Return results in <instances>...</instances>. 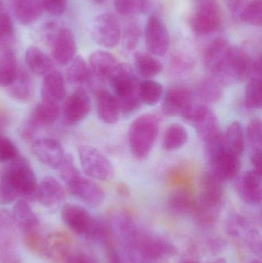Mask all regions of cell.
<instances>
[{"label": "cell", "mask_w": 262, "mask_h": 263, "mask_svg": "<svg viewBox=\"0 0 262 263\" xmlns=\"http://www.w3.org/2000/svg\"><path fill=\"white\" fill-rule=\"evenodd\" d=\"M0 185L12 190L18 197L33 201L36 199V177L26 159L17 156L6 162L0 172Z\"/></svg>", "instance_id": "6da1fadb"}, {"label": "cell", "mask_w": 262, "mask_h": 263, "mask_svg": "<svg viewBox=\"0 0 262 263\" xmlns=\"http://www.w3.org/2000/svg\"><path fill=\"white\" fill-rule=\"evenodd\" d=\"M109 83L118 100L121 114L130 115L140 109L143 103L138 95L139 81L129 64L120 63Z\"/></svg>", "instance_id": "7a4b0ae2"}, {"label": "cell", "mask_w": 262, "mask_h": 263, "mask_svg": "<svg viewBox=\"0 0 262 263\" xmlns=\"http://www.w3.org/2000/svg\"><path fill=\"white\" fill-rule=\"evenodd\" d=\"M160 117L146 114L137 117L128 133L129 147L134 157L144 160L150 155L160 128Z\"/></svg>", "instance_id": "3957f363"}, {"label": "cell", "mask_w": 262, "mask_h": 263, "mask_svg": "<svg viewBox=\"0 0 262 263\" xmlns=\"http://www.w3.org/2000/svg\"><path fill=\"white\" fill-rule=\"evenodd\" d=\"M78 157L83 171L89 177L100 181H109L114 177L115 168L112 162L95 147L80 145Z\"/></svg>", "instance_id": "277c9868"}, {"label": "cell", "mask_w": 262, "mask_h": 263, "mask_svg": "<svg viewBox=\"0 0 262 263\" xmlns=\"http://www.w3.org/2000/svg\"><path fill=\"white\" fill-rule=\"evenodd\" d=\"M135 254L146 262L158 260L165 256H172L177 249L172 242L163 238L138 231L135 244Z\"/></svg>", "instance_id": "5b68a950"}, {"label": "cell", "mask_w": 262, "mask_h": 263, "mask_svg": "<svg viewBox=\"0 0 262 263\" xmlns=\"http://www.w3.org/2000/svg\"><path fill=\"white\" fill-rule=\"evenodd\" d=\"M232 48L226 39L217 38L205 49V66L221 83L229 66Z\"/></svg>", "instance_id": "8992f818"}, {"label": "cell", "mask_w": 262, "mask_h": 263, "mask_svg": "<svg viewBox=\"0 0 262 263\" xmlns=\"http://www.w3.org/2000/svg\"><path fill=\"white\" fill-rule=\"evenodd\" d=\"M0 262L20 263L17 228L7 210H0Z\"/></svg>", "instance_id": "52a82bcc"}, {"label": "cell", "mask_w": 262, "mask_h": 263, "mask_svg": "<svg viewBox=\"0 0 262 263\" xmlns=\"http://www.w3.org/2000/svg\"><path fill=\"white\" fill-rule=\"evenodd\" d=\"M122 29L116 15L106 12L98 15L92 25V36L94 41L105 48H113L121 40Z\"/></svg>", "instance_id": "ba28073f"}, {"label": "cell", "mask_w": 262, "mask_h": 263, "mask_svg": "<svg viewBox=\"0 0 262 263\" xmlns=\"http://www.w3.org/2000/svg\"><path fill=\"white\" fill-rule=\"evenodd\" d=\"M223 23L221 7L215 0L201 5L191 20L192 30L198 35H206L216 32Z\"/></svg>", "instance_id": "9c48e42d"}, {"label": "cell", "mask_w": 262, "mask_h": 263, "mask_svg": "<svg viewBox=\"0 0 262 263\" xmlns=\"http://www.w3.org/2000/svg\"><path fill=\"white\" fill-rule=\"evenodd\" d=\"M92 109L90 97L83 86H78L65 101L63 120L68 126L78 124L86 118Z\"/></svg>", "instance_id": "30bf717a"}, {"label": "cell", "mask_w": 262, "mask_h": 263, "mask_svg": "<svg viewBox=\"0 0 262 263\" xmlns=\"http://www.w3.org/2000/svg\"><path fill=\"white\" fill-rule=\"evenodd\" d=\"M69 193L90 207L99 206L105 199V193L100 185L91 179L77 173L66 183Z\"/></svg>", "instance_id": "8fae6325"}, {"label": "cell", "mask_w": 262, "mask_h": 263, "mask_svg": "<svg viewBox=\"0 0 262 263\" xmlns=\"http://www.w3.org/2000/svg\"><path fill=\"white\" fill-rule=\"evenodd\" d=\"M145 42L149 53L157 57L166 55L170 44L169 31L157 15H152L145 29Z\"/></svg>", "instance_id": "7c38bea8"}, {"label": "cell", "mask_w": 262, "mask_h": 263, "mask_svg": "<svg viewBox=\"0 0 262 263\" xmlns=\"http://www.w3.org/2000/svg\"><path fill=\"white\" fill-rule=\"evenodd\" d=\"M72 250V239L63 232L46 235L41 257L56 263H64Z\"/></svg>", "instance_id": "4fadbf2b"}, {"label": "cell", "mask_w": 262, "mask_h": 263, "mask_svg": "<svg viewBox=\"0 0 262 263\" xmlns=\"http://www.w3.org/2000/svg\"><path fill=\"white\" fill-rule=\"evenodd\" d=\"M32 153L42 163L53 170L59 168L65 157L61 144L55 139L47 138L34 141Z\"/></svg>", "instance_id": "5bb4252c"}, {"label": "cell", "mask_w": 262, "mask_h": 263, "mask_svg": "<svg viewBox=\"0 0 262 263\" xmlns=\"http://www.w3.org/2000/svg\"><path fill=\"white\" fill-rule=\"evenodd\" d=\"M262 175L255 170L243 173L235 183L237 193L246 203L251 205L261 204L262 197Z\"/></svg>", "instance_id": "9a60e30c"}, {"label": "cell", "mask_w": 262, "mask_h": 263, "mask_svg": "<svg viewBox=\"0 0 262 263\" xmlns=\"http://www.w3.org/2000/svg\"><path fill=\"white\" fill-rule=\"evenodd\" d=\"M77 46L73 32L69 28H62L55 36L52 57L60 66H69L76 57Z\"/></svg>", "instance_id": "2e32d148"}, {"label": "cell", "mask_w": 262, "mask_h": 263, "mask_svg": "<svg viewBox=\"0 0 262 263\" xmlns=\"http://www.w3.org/2000/svg\"><path fill=\"white\" fill-rule=\"evenodd\" d=\"M119 64L118 60L106 51H95L89 57V66L92 77L101 81L109 82Z\"/></svg>", "instance_id": "e0dca14e"}, {"label": "cell", "mask_w": 262, "mask_h": 263, "mask_svg": "<svg viewBox=\"0 0 262 263\" xmlns=\"http://www.w3.org/2000/svg\"><path fill=\"white\" fill-rule=\"evenodd\" d=\"M193 98V95L187 88L181 86H172L164 94L162 110L167 117L181 115L183 109Z\"/></svg>", "instance_id": "ac0fdd59"}, {"label": "cell", "mask_w": 262, "mask_h": 263, "mask_svg": "<svg viewBox=\"0 0 262 263\" xmlns=\"http://www.w3.org/2000/svg\"><path fill=\"white\" fill-rule=\"evenodd\" d=\"M95 106L97 115L103 123L115 124L121 115L118 100L114 94L106 89L98 88L95 90Z\"/></svg>", "instance_id": "d6986e66"}, {"label": "cell", "mask_w": 262, "mask_h": 263, "mask_svg": "<svg viewBox=\"0 0 262 263\" xmlns=\"http://www.w3.org/2000/svg\"><path fill=\"white\" fill-rule=\"evenodd\" d=\"M61 217L66 227L78 235L86 234L92 220V216L85 207L73 203L63 207Z\"/></svg>", "instance_id": "ffe728a7"}, {"label": "cell", "mask_w": 262, "mask_h": 263, "mask_svg": "<svg viewBox=\"0 0 262 263\" xmlns=\"http://www.w3.org/2000/svg\"><path fill=\"white\" fill-rule=\"evenodd\" d=\"M66 199V191L55 178L47 176L38 184L36 200L47 208L56 206Z\"/></svg>", "instance_id": "44dd1931"}, {"label": "cell", "mask_w": 262, "mask_h": 263, "mask_svg": "<svg viewBox=\"0 0 262 263\" xmlns=\"http://www.w3.org/2000/svg\"><path fill=\"white\" fill-rule=\"evenodd\" d=\"M226 181L215 171L209 167L201 177L199 198L212 202H221L223 200Z\"/></svg>", "instance_id": "7402d4cb"}, {"label": "cell", "mask_w": 262, "mask_h": 263, "mask_svg": "<svg viewBox=\"0 0 262 263\" xmlns=\"http://www.w3.org/2000/svg\"><path fill=\"white\" fill-rule=\"evenodd\" d=\"M221 208L223 202H212L198 198L192 215L198 227L203 229H210L218 222Z\"/></svg>", "instance_id": "603a6c76"}, {"label": "cell", "mask_w": 262, "mask_h": 263, "mask_svg": "<svg viewBox=\"0 0 262 263\" xmlns=\"http://www.w3.org/2000/svg\"><path fill=\"white\" fill-rule=\"evenodd\" d=\"M12 216L17 230L23 233L39 229V220L26 199L16 201L12 210Z\"/></svg>", "instance_id": "cb8c5ba5"}, {"label": "cell", "mask_w": 262, "mask_h": 263, "mask_svg": "<svg viewBox=\"0 0 262 263\" xmlns=\"http://www.w3.org/2000/svg\"><path fill=\"white\" fill-rule=\"evenodd\" d=\"M66 93V84L61 72L51 70L45 75L42 83V100L58 103L64 100Z\"/></svg>", "instance_id": "d4e9b609"}, {"label": "cell", "mask_w": 262, "mask_h": 263, "mask_svg": "<svg viewBox=\"0 0 262 263\" xmlns=\"http://www.w3.org/2000/svg\"><path fill=\"white\" fill-rule=\"evenodd\" d=\"M6 88L9 97L21 103H27L33 97V83L29 72L23 68H18L16 78Z\"/></svg>", "instance_id": "484cf974"}, {"label": "cell", "mask_w": 262, "mask_h": 263, "mask_svg": "<svg viewBox=\"0 0 262 263\" xmlns=\"http://www.w3.org/2000/svg\"><path fill=\"white\" fill-rule=\"evenodd\" d=\"M197 199L189 190L180 189L171 193L168 199V209L177 216L192 214L196 205Z\"/></svg>", "instance_id": "4316f807"}, {"label": "cell", "mask_w": 262, "mask_h": 263, "mask_svg": "<svg viewBox=\"0 0 262 263\" xmlns=\"http://www.w3.org/2000/svg\"><path fill=\"white\" fill-rule=\"evenodd\" d=\"M42 0H15L14 12L18 23L24 26L35 23L43 15Z\"/></svg>", "instance_id": "83f0119b"}, {"label": "cell", "mask_w": 262, "mask_h": 263, "mask_svg": "<svg viewBox=\"0 0 262 263\" xmlns=\"http://www.w3.org/2000/svg\"><path fill=\"white\" fill-rule=\"evenodd\" d=\"M60 114L61 109L58 103L42 100L32 111L29 122L38 129L55 123Z\"/></svg>", "instance_id": "f1b7e54d"}, {"label": "cell", "mask_w": 262, "mask_h": 263, "mask_svg": "<svg viewBox=\"0 0 262 263\" xmlns=\"http://www.w3.org/2000/svg\"><path fill=\"white\" fill-rule=\"evenodd\" d=\"M210 168H214L225 181L232 180L238 177L241 170L240 156L226 148Z\"/></svg>", "instance_id": "f546056e"}, {"label": "cell", "mask_w": 262, "mask_h": 263, "mask_svg": "<svg viewBox=\"0 0 262 263\" xmlns=\"http://www.w3.org/2000/svg\"><path fill=\"white\" fill-rule=\"evenodd\" d=\"M136 73L146 80H151L159 75L163 69V63L153 55L146 52H138L134 57Z\"/></svg>", "instance_id": "4dcf8cb0"}, {"label": "cell", "mask_w": 262, "mask_h": 263, "mask_svg": "<svg viewBox=\"0 0 262 263\" xmlns=\"http://www.w3.org/2000/svg\"><path fill=\"white\" fill-rule=\"evenodd\" d=\"M25 60L29 70L35 75H46L52 70V60L39 48L29 47L26 50Z\"/></svg>", "instance_id": "1f68e13d"}, {"label": "cell", "mask_w": 262, "mask_h": 263, "mask_svg": "<svg viewBox=\"0 0 262 263\" xmlns=\"http://www.w3.org/2000/svg\"><path fill=\"white\" fill-rule=\"evenodd\" d=\"M92 77L89 65L82 57H75L66 71V80L70 84L75 86L89 84Z\"/></svg>", "instance_id": "d6a6232c"}, {"label": "cell", "mask_w": 262, "mask_h": 263, "mask_svg": "<svg viewBox=\"0 0 262 263\" xmlns=\"http://www.w3.org/2000/svg\"><path fill=\"white\" fill-rule=\"evenodd\" d=\"M188 139L186 128L180 123H172L165 131L162 144L166 151H176L187 143Z\"/></svg>", "instance_id": "836d02e7"}, {"label": "cell", "mask_w": 262, "mask_h": 263, "mask_svg": "<svg viewBox=\"0 0 262 263\" xmlns=\"http://www.w3.org/2000/svg\"><path fill=\"white\" fill-rule=\"evenodd\" d=\"M16 57L11 50L0 54V87H8L13 83L18 73Z\"/></svg>", "instance_id": "e575fe53"}, {"label": "cell", "mask_w": 262, "mask_h": 263, "mask_svg": "<svg viewBox=\"0 0 262 263\" xmlns=\"http://www.w3.org/2000/svg\"><path fill=\"white\" fill-rule=\"evenodd\" d=\"M226 148L229 151L241 156L245 150V133L243 125L239 121H235L229 125L224 136Z\"/></svg>", "instance_id": "d590c367"}, {"label": "cell", "mask_w": 262, "mask_h": 263, "mask_svg": "<svg viewBox=\"0 0 262 263\" xmlns=\"http://www.w3.org/2000/svg\"><path fill=\"white\" fill-rule=\"evenodd\" d=\"M223 85L215 78L205 79L200 82L198 95L200 101L204 103H215L223 98Z\"/></svg>", "instance_id": "8d00e7d4"}, {"label": "cell", "mask_w": 262, "mask_h": 263, "mask_svg": "<svg viewBox=\"0 0 262 263\" xmlns=\"http://www.w3.org/2000/svg\"><path fill=\"white\" fill-rule=\"evenodd\" d=\"M161 83L152 80H145L138 84V95L143 104L155 106L163 97Z\"/></svg>", "instance_id": "74e56055"}, {"label": "cell", "mask_w": 262, "mask_h": 263, "mask_svg": "<svg viewBox=\"0 0 262 263\" xmlns=\"http://www.w3.org/2000/svg\"><path fill=\"white\" fill-rule=\"evenodd\" d=\"M204 142L205 156L209 167L212 166L217 159L226 150L224 135L221 131L212 135L203 141Z\"/></svg>", "instance_id": "f35d334b"}, {"label": "cell", "mask_w": 262, "mask_h": 263, "mask_svg": "<svg viewBox=\"0 0 262 263\" xmlns=\"http://www.w3.org/2000/svg\"><path fill=\"white\" fill-rule=\"evenodd\" d=\"M84 236L91 242L106 246L110 242L111 227L105 221L92 217L90 226Z\"/></svg>", "instance_id": "ab89813d"}, {"label": "cell", "mask_w": 262, "mask_h": 263, "mask_svg": "<svg viewBox=\"0 0 262 263\" xmlns=\"http://www.w3.org/2000/svg\"><path fill=\"white\" fill-rule=\"evenodd\" d=\"M115 7L119 15L132 17L149 10L150 3L149 0H115Z\"/></svg>", "instance_id": "60d3db41"}, {"label": "cell", "mask_w": 262, "mask_h": 263, "mask_svg": "<svg viewBox=\"0 0 262 263\" xmlns=\"http://www.w3.org/2000/svg\"><path fill=\"white\" fill-rule=\"evenodd\" d=\"M261 77H251L246 89V104L250 109H260L262 106Z\"/></svg>", "instance_id": "b9f144b4"}, {"label": "cell", "mask_w": 262, "mask_h": 263, "mask_svg": "<svg viewBox=\"0 0 262 263\" xmlns=\"http://www.w3.org/2000/svg\"><path fill=\"white\" fill-rule=\"evenodd\" d=\"M141 36V27L137 20H130L126 22L121 35L123 47L128 51L136 48Z\"/></svg>", "instance_id": "7bdbcfd3"}, {"label": "cell", "mask_w": 262, "mask_h": 263, "mask_svg": "<svg viewBox=\"0 0 262 263\" xmlns=\"http://www.w3.org/2000/svg\"><path fill=\"white\" fill-rule=\"evenodd\" d=\"M201 140L204 141L212 135L220 132L219 123L215 114L212 110L203 117L199 121L192 125Z\"/></svg>", "instance_id": "ee69618b"}, {"label": "cell", "mask_w": 262, "mask_h": 263, "mask_svg": "<svg viewBox=\"0 0 262 263\" xmlns=\"http://www.w3.org/2000/svg\"><path fill=\"white\" fill-rule=\"evenodd\" d=\"M247 139L251 148V155L261 154L262 124L259 119H254L247 128Z\"/></svg>", "instance_id": "f6af8a7d"}, {"label": "cell", "mask_w": 262, "mask_h": 263, "mask_svg": "<svg viewBox=\"0 0 262 263\" xmlns=\"http://www.w3.org/2000/svg\"><path fill=\"white\" fill-rule=\"evenodd\" d=\"M249 221L239 214L231 216L226 223V231L232 237L243 238L252 228Z\"/></svg>", "instance_id": "bcb514c9"}, {"label": "cell", "mask_w": 262, "mask_h": 263, "mask_svg": "<svg viewBox=\"0 0 262 263\" xmlns=\"http://www.w3.org/2000/svg\"><path fill=\"white\" fill-rule=\"evenodd\" d=\"M241 20L251 26H261L262 0H252L241 12Z\"/></svg>", "instance_id": "7dc6e473"}, {"label": "cell", "mask_w": 262, "mask_h": 263, "mask_svg": "<svg viewBox=\"0 0 262 263\" xmlns=\"http://www.w3.org/2000/svg\"><path fill=\"white\" fill-rule=\"evenodd\" d=\"M13 40V26L9 14L0 12V49L9 50Z\"/></svg>", "instance_id": "c3c4849f"}, {"label": "cell", "mask_w": 262, "mask_h": 263, "mask_svg": "<svg viewBox=\"0 0 262 263\" xmlns=\"http://www.w3.org/2000/svg\"><path fill=\"white\" fill-rule=\"evenodd\" d=\"M18 156V148L15 143L0 133V163L10 162Z\"/></svg>", "instance_id": "681fc988"}, {"label": "cell", "mask_w": 262, "mask_h": 263, "mask_svg": "<svg viewBox=\"0 0 262 263\" xmlns=\"http://www.w3.org/2000/svg\"><path fill=\"white\" fill-rule=\"evenodd\" d=\"M44 237L45 235L40 233L39 229L29 233H23V241L25 245L30 251L39 256H42V253H43Z\"/></svg>", "instance_id": "f907efd6"}, {"label": "cell", "mask_w": 262, "mask_h": 263, "mask_svg": "<svg viewBox=\"0 0 262 263\" xmlns=\"http://www.w3.org/2000/svg\"><path fill=\"white\" fill-rule=\"evenodd\" d=\"M243 240L249 250H252L253 253L258 254L261 253V236L257 229L252 227L243 238Z\"/></svg>", "instance_id": "816d5d0a"}, {"label": "cell", "mask_w": 262, "mask_h": 263, "mask_svg": "<svg viewBox=\"0 0 262 263\" xmlns=\"http://www.w3.org/2000/svg\"><path fill=\"white\" fill-rule=\"evenodd\" d=\"M44 10L54 16L64 13L67 6V0H42Z\"/></svg>", "instance_id": "f5cc1de1"}, {"label": "cell", "mask_w": 262, "mask_h": 263, "mask_svg": "<svg viewBox=\"0 0 262 263\" xmlns=\"http://www.w3.org/2000/svg\"><path fill=\"white\" fill-rule=\"evenodd\" d=\"M64 263H96L95 258L84 251L71 252Z\"/></svg>", "instance_id": "db71d44e"}, {"label": "cell", "mask_w": 262, "mask_h": 263, "mask_svg": "<svg viewBox=\"0 0 262 263\" xmlns=\"http://www.w3.org/2000/svg\"><path fill=\"white\" fill-rule=\"evenodd\" d=\"M106 247L108 263H124L119 253L117 251L116 249L114 248L111 242L106 245Z\"/></svg>", "instance_id": "11a10c76"}, {"label": "cell", "mask_w": 262, "mask_h": 263, "mask_svg": "<svg viewBox=\"0 0 262 263\" xmlns=\"http://www.w3.org/2000/svg\"><path fill=\"white\" fill-rule=\"evenodd\" d=\"M224 245V242L219 238H213V239H211L210 242H209V247L211 250H215V251L221 250Z\"/></svg>", "instance_id": "9f6ffc18"}, {"label": "cell", "mask_w": 262, "mask_h": 263, "mask_svg": "<svg viewBox=\"0 0 262 263\" xmlns=\"http://www.w3.org/2000/svg\"><path fill=\"white\" fill-rule=\"evenodd\" d=\"M229 9L232 12H236L243 4V0H225Z\"/></svg>", "instance_id": "6f0895ef"}, {"label": "cell", "mask_w": 262, "mask_h": 263, "mask_svg": "<svg viewBox=\"0 0 262 263\" xmlns=\"http://www.w3.org/2000/svg\"><path fill=\"white\" fill-rule=\"evenodd\" d=\"M8 119L6 116L3 112H0V133L5 129L7 125Z\"/></svg>", "instance_id": "680465c9"}, {"label": "cell", "mask_w": 262, "mask_h": 263, "mask_svg": "<svg viewBox=\"0 0 262 263\" xmlns=\"http://www.w3.org/2000/svg\"><path fill=\"white\" fill-rule=\"evenodd\" d=\"M118 190H119L120 194L125 195V196H127V195L129 194V190H128L126 185H123V184H121V185L118 186Z\"/></svg>", "instance_id": "91938a15"}, {"label": "cell", "mask_w": 262, "mask_h": 263, "mask_svg": "<svg viewBox=\"0 0 262 263\" xmlns=\"http://www.w3.org/2000/svg\"><path fill=\"white\" fill-rule=\"evenodd\" d=\"M212 263H227V261L224 258H219V259H216Z\"/></svg>", "instance_id": "94428289"}, {"label": "cell", "mask_w": 262, "mask_h": 263, "mask_svg": "<svg viewBox=\"0 0 262 263\" xmlns=\"http://www.w3.org/2000/svg\"><path fill=\"white\" fill-rule=\"evenodd\" d=\"M178 263H198L196 261L192 260V259H185V260L180 261Z\"/></svg>", "instance_id": "6125c7cd"}, {"label": "cell", "mask_w": 262, "mask_h": 263, "mask_svg": "<svg viewBox=\"0 0 262 263\" xmlns=\"http://www.w3.org/2000/svg\"><path fill=\"white\" fill-rule=\"evenodd\" d=\"M249 263H261V261L258 260V259H252V260H251L250 262Z\"/></svg>", "instance_id": "be15d7a7"}, {"label": "cell", "mask_w": 262, "mask_h": 263, "mask_svg": "<svg viewBox=\"0 0 262 263\" xmlns=\"http://www.w3.org/2000/svg\"><path fill=\"white\" fill-rule=\"evenodd\" d=\"M95 2H97V3H103V2L105 1V0H95Z\"/></svg>", "instance_id": "e7e4bbea"}, {"label": "cell", "mask_w": 262, "mask_h": 263, "mask_svg": "<svg viewBox=\"0 0 262 263\" xmlns=\"http://www.w3.org/2000/svg\"><path fill=\"white\" fill-rule=\"evenodd\" d=\"M142 263H147V262H143Z\"/></svg>", "instance_id": "03108f58"}]
</instances>
